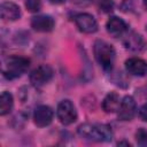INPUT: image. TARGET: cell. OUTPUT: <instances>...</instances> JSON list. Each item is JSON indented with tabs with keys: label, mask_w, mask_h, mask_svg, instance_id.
I'll return each instance as SVG.
<instances>
[{
	"label": "cell",
	"mask_w": 147,
	"mask_h": 147,
	"mask_svg": "<svg viewBox=\"0 0 147 147\" xmlns=\"http://www.w3.org/2000/svg\"><path fill=\"white\" fill-rule=\"evenodd\" d=\"M29 65H30V60L28 57L13 55V56H9L5 61L2 74L7 79L11 80V79L21 77L28 70Z\"/></svg>",
	"instance_id": "obj_3"
},
{
	"label": "cell",
	"mask_w": 147,
	"mask_h": 147,
	"mask_svg": "<svg viewBox=\"0 0 147 147\" xmlns=\"http://www.w3.org/2000/svg\"><path fill=\"white\" fill-rule=\"evenodd\" d=\"M54 20L48 15L34 16L31 20V26L38 32H49L54 28Z\"/></svg>",
	"instance_id": "obj_12"
},
{
	"label": "cell",
	"mask_w": 147,
	"mask_h": 147,
	"mask_svg": "<svg viewBox=\"0 0 147 147\" xmlns=\"http://www.w3.org/2000/svg\"><path fill=\"white\" fill-rule=\"evenodd\" d=\"M65 0H49V2L51 3H54V5H61V3H63Z\"/></svg>",
	"instance_id": "obj_21"
},
{
	"label": "cell",
	"mask_w": 147,
	"mask_h": 147,
	"mask_svg": "<svg viewBox=\"0 0 147 147\" xmlns=\"http://www.w3.org/2000/svg\"><path fill=\"white\" fill-rule=\"evenodd\" d=\"M144 5H145V7H146V9H147V0H144Z\"/></svg>",
	"instance_id": "obj_23"
},
{
	"label": "cell",
	"mask_w": 147,
	"mask_h": 147,
	"mask_svg": "<svg viewBox=\"0 0 147 147\" xmlns=\"http://www.w3.org/2000/svg\"><path fill=\"white\" fill-rule=\"evenodd\" d=\"M56 116H57L59 121L64 125H69V124H72L74 122H76L77 111H76V108H75L74 103L70 100L61 101L57 105Z\"/></svg>",
	"instance_id": "obj_4"
},
{
	"label": "cell",
	"mask_w": 147,
	"mask_h": 147,
	"mask_svg": "<svg viewBox=\"0 0 147 147\" xmlns=\"http://www.w3.org/2000/svg\"><path fill=\"white\" fill-rule=\"evenodd\" d=\"M0 15L3 21H16L21 17V10L16 3L6 1L1 3Z\"/></svg>",
	"instance_id": "obj_13"
},
{
	"label": "cell",
	"mask_w": 147,
	"mask_h": 147,
	"mask_svg": "<svg viewBox=\"0 0 147 147\" xmlns=\"http://www.w3.org/2000/svg\"><path fill=\"white\" fill-rule=\"evenodd\" d=\"M146 30H147V25H146Z\"/></svg>",
	"instance_id": "obj_24"
},
{
	"label": "cell",
	"mask_w": 147,
	"mask_h": 147,
	"mask_svg": "<svg viewBox=\"0 0 147 147\" xmlns=\"http://www.w3.org/2000/svg\"><path fill=\"white\" fill-rule=\"evenodd\" d=\"M139 116H140V118L142 121L147 122V103H145V105H142L140 107V109H139Z\"/></svg>",
	"instance_id": "obj_19"
},
{
	"label": "cell",
	"mask_w": 147,
	"mask_h": 147,
	"mask_svg": "<svg viewBox=\"0 0 147 147\" xmlns=\"http://www.w3.org/2000/svg\"><path fill=\"white\" fill-rule=\"evenodd\" d=\"M25 7L31 13H37L41 9V0H25Z\"/></svg>",
	"instance_id": "obj_18"
},
{
	"label": "cell",
	"mask_w": 147,
	"mask_h": 147,
	"mask_svg": "<svg viewBox=\"0 0 147 147\" xmlns=\"http://www.w3.org/2000/svg\"><path fill=\"white\" fill-rule=\"evenodd\" d=\"M75 2L79 6H87L92 2V0H75Z\"/></svg>",
	"instance_id": "obj_20"
},
{
	"label": "cell",
	"mask_w": 147,
	"mask_h": 147,
	"mask_svg": "<svg viewBox=\"0 0 147 147\" xmlns=\"http://www.w3.org/2000/svg\"><path fill=\"white\" fill-rule=\"evenodd\" d=\"M119 106H121V99L119 95L115 92L108 93L102 101V108L106 113H116L118 111Z\"/></svg>",
	"instance_id": "obj_14"
},
{
	"label": "cell",
	"mask_w": 147,
	"mask_h": 147,
	"mask_svg": "<svg viewBox=\"0 0 147 147\" xmlns=\"http://www.w3.org/2000/svg\"><path fill=\"white\" fill-rule=\"evenodd\" d=\"M53 74H54V71L49 65L42 64V65H39L31 71L29 79L33 86L39 87V86H42L46 83H48L53 78Z\"/></svg>",
	"instance_id": "obj_5"
},
{
	"label": "cell",
	"mask_w": 147,
	"mask_h": 147,
	"mask_svg": "<svg viewBox=\"0 0 147 147\" xmlns=\"http://www.w3.org/2000/svg\"><path fill=\"white\" fill-rule=\"evenodd\" d=\"M137 110V103L134 99L130 95H126L122 99L121 106L118 108V118L121 121H131Z\"/></svg>",
	"instance_id": "obj_8"
},
{
	"label": "cell",
	"mask_w": 147,
	"mask_h": 147,
	"mask_svg": "<svg viewBox=\"0 0 147 147\" xmlns=\"http://www.w3.org/2000/svg\"><path fill=\"white\" fill-rule=\"evenodd\" d=\"M125 68L129 74L142 77L147 74V62L139 57H131L125 61Z\"/></svg>",
	"instance_id": "obj_10"
},
{
	"label": "cell",
	"mask_w": 147,
	"mask_h": 147,
	"mask_svg": "<svg viewBox=\"0 0 147 147\" xmlns=\"http://www.w3.org/2000/svg\"><path fill=\"white\" fill-rule=\"evenodd\" d=\"M136 140L138 142V145L140 146H147V131L144 127L138 129V131L136 132Z\"/></svg>",
	"instance_id": "obj_17"
},
{
	"label": "cell",
	"mask_w": 147,
	"mask_h": 147,
	"mask_svg": "<svg viewBox=\"0 0 147 147\" xmlns=\"http://www.w3.org/2000/svg\"><path fill=\"white\" fill-rule=\"evenodd\" d=\"M107 31L109 34H111L113 37H121L123 36L126 31H127V24L125 23L124 20L117 17V16H111L106 24Z\"/></svg>",
	"instance_id": "obj_11"
},
{
	"label": "cell",
	"mask_w": 147,
	"mask_h": 147,
	"mask_svg": "<svg viewBox=\"0 0 147 147\" xmlns=\"http://www.w3.org/2000/svg\"><path fill=\"white\" fill-rule=\"evenodd\" d=\"M123 42H124V46L126 49L134 52V53H139V52L144 51L146 47V41H145L144 37L134 31L129 32L125 36Z\"/></svg>",
	"instance_id": "obj_9"
},
{
	"label": "cell",
	"mask_w": 147,
	"mask_h": 147,
	"mask_svg": "<svg viewBox=\"0 0 147 147\" xmlns=\"http://www.w3.org/2000/svg\"><path fill=\"white\" fill-rule=\"evenodd\" d=\"M14 105L13 95L9 92H2L0 96V115L5 116L10 113Z\"/></svg>",
	"instance_id": "obj_15"
},
{
	"label": "cell",
	"mask_w": 147,
	"mask_h": 147,
	"mask_svg": "<svg viewBox=\"0 0 147 147\" xmlns=\"http://www.w3.org/2000/svg\"><path fill=\"white\" fill-rule=\"evenodd\" d=\"M117 145H118V146H121V145H126V146H130V142H126V141H119Z\"/></svg>",
	"instance_id": "obj_22"
},
{
	"label": "cell",
	"mask_w": 147,
	"mask_h": 147,
	"mask_svg": "<svg viewBox=\"0 0 147 147\" xmlns=\"http://www.w3.org/2000/svg\"><path fill=\"white\" fill-rule=\"evenodd\" d=\"M78 134L90 141L103 142L110 141L113 139V131L109 125L106 124H90L84 123L77 129Z\"/></svg>",
	"instance_id": "obj_1"
},
{
	"label": "cell",
	"mask_w": 147,
	"mask_h": 147,
	"mask_svg": "<svg viewBox=\"0 0 147 147\" xmlns=\"http://www.w3.org/2000/svg\"><path fill=\"white\" fill-rule=\"evenodd\" d=\"M114 2L111 0H98V7L103 13H111L114 9Z\"/></svg>",
	"instance_id": "obj_16"
},
{
	"label": "cell",
	"mask_w": 147,
	"mask_h": 147,
	"mask_svg": "<svg viewBox=\"0 0 147 147\" xmlns=\"http://www.w3.org/2000/svg\"><path fill=\"white\" fill-rule=\"evenodd\" d=\"M93 52L95 60L102 67V69L106 71H110L113 69L115 55H116L114 47L103 40H96L94 44Z\"/></svg>",
	"instance_id": "obj_2"
},
{
	"label": "cell",
	"mask_w": 147,
	"mask_h": 147,
	"mask_svg": "<svg viewBox=\"0 0 147 147\" xmlns=\"http://www.w3.org/2000/svg\"><path fill=\"white\" fill-rule=\"evenodd\" d=\"M53 117H54L53 109L48 106H45V105L38 106L33 113V122L39 127H44V126L49 125L53 121Z\"/></svg>",
	"instance_id": "obj_7"
},
{
	"label": "cell",
	"mask_w": 147,
	"mask_h": 147,
	"mask_svg": "<svg viewBox=\"0 0 147 147\" xmlns=\"http://www.w3.org/2000/svg\"><path fill=\"white\" fill-rule=\"evenodd\" d=\"M75 23L77 28L84 33H94L98 30L96 20L87 13H80L75 16Z\"/></svg>",
	"instance_id": "obj_6"
}]
</instances>
